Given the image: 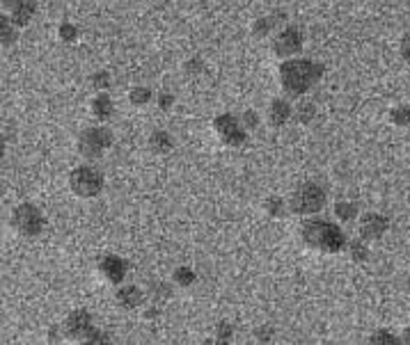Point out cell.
<instances>
[{
	"instance_id": "obj_1",
	"label": "cell",
	"mask_w": 410,
	"mask_h": 345,
	"mask_svg": "<svg viewBox=\"0 0 410 345\" xmlns=\"http://www.w3.org/2000/svg\"><path fill=\"white\" fill-rule=\"evenodd\" d=\"M323 76V65L314 60H287L280 67V83L291 96H301Z\"/></svg>"
},
{
	"instance_id": "obj_2",
	"label": "cell",
	"mask_w": 410,
	"mask_h": 345,
	"mask_svg": "<svg viewBox=\"0 0 410 345\" xmlns=\"http://www.w3.org/2000/svg\"><path fill=\"white\" fill-rule=\"evenodd\" d=\"M301 238L307 247L328 254L342 252L346 245V236L342 233V229L333 222H326V219H310V222H305L301 226Z\"/></svg>"
},
{
	"instance_id": "obj_3",
	"label": "cell",
	"mask_w": 410,
	"mask_h": 345,
	"mask_svg": "<svg viewBox=\"0 0 410 345\" xmlns=\"http://www.w3.org/2000/svg\"><path fill=\"white\" fill-rule=\"evenodd\" d=\"M323 203H326V192H323L317 183H305L291 194L289 208H291V213H296V215H312V213H319L323 208Z\"/></svg>"
},
{
	"instance_id": "obj_4",
	"label": "cell",
	"mask_w": 410,
	"mask_h": 345,
	"mask_svg": "<svg viewBox=\"0 0 410 345\" xmlns=\"http://www.w3.org/2000/svg\"><path fill=\"white\" fill-rule=\"evenodd\" d=\"M12 224L21 236L26 238H35L42 233L44 229V215L35 203H21V206L14 208L12 215Z\"/></svg>"
},
{
	"instance_id": "obj_5",
	"label": "cell",
	"mask_w": 410,
	"mask_h": 345,
	"mask_svg": "<svg viewBox=\"0 0 410 345\" xmlns=\"http://www.w3.org/2000/svg\"><path fill=\"white\" fill-rule=\"evenodd\" d=\"M69 185L78 197H97V194L104 190V176H101L99 169L94 167H76L69 176Z\"/></svg>"
},
{
	"instance_id": "obj_6",
	"label": "cell",
	"mask_w": 410,
	"mask_h": 345,
	"mask_svg": "<svg viewBox=\"0 0 410 345\" xmlns=\"http://www.w3.org/2000/svg\"><path fill=\"white\" fill-rule=\"evenodd\" d=\"M113 144V133L104 126H94L81 133L78 137V151H81L85 158H99L106 149Z\"/></svg>"
},
{
	"instance_id": "obj_7",
	"label": "cell",
	"mask_w": 410,
	"mask_h": 345,
	"mask_svg": "<svg viewBox=\"0 0 410 345\" xmlns=\"http://www.w3.org/2000/svg\"><path fill=\"white\" fill-rule=\"evenodd\" d=\"M62 327V336L65 339H90V336L94 334V327H92V316L88 311L78 309L74 313H69V316L65 318V323L60 325Z\"/></svg>"
},
{
	"instance_id": "obj_8",
	"label": "cell",
	"mask_w": 410,
	"mask_h": 345,
	"mask_svg": "<svg viewBox=\"0 0 410 345\" xmlns=\"http://www.w3.org/2000/svg\"><path fill=\"white\" fill-rule=\"evenodd\" d=\"M214 126L218 131V135L223 137L225 144L241 146L243 142H246V131H243L241 121L236 119L234 115H220L218 119L214 121Z\"/></svg>"
},
{
	"instance_id": "obj_9",
	"label": "cell",
	"mask_w": 410,
	"mask_h": 345,
	"mask_svg": "<svg viewBox=\"0 0 410 345\" xmlns=\"http://www.w3.org/2000/svg\"><path fill=\"white\" fill-rule=\"evenodd\" d=\"M303 51V33L298 28H285L275 37L273 42V53L278 58H291V55Z\"/></svg>"
},
{
	"instance_id": "obj_10",
	"label": "cell",
	"mask_w": 410,
	"mask_h": 345,
	"mask_svg": "<svg viewBox=\"0 0 410 345\" xmlns=\"http://www.w3.org/2000/svg\"><path fill=\"white\" fill-rule=\"evenodd\" d=\"M388 217L378 215V213H367L362 215V222H360V236L365 240H376L381 238L385 231H388Z\"/></svg>"
},
{
	"instance_id": "obj_11",
	"label": "cell",
	"mask_w": 410,
	"mask_h": 345,
	"mask_svg": "<svg viewBox=\"0 0 410 345\" xmlns=\"http://www.w3.org/2000/svg\"><path fill=\"white\" fill-rule=\"evenodd\" d=\"M99 270H101V274H104L108 281L120 284V281L124 279V274H126V263L122 261L120 256H106L104 261H101Z\"/></svg>"
},
{
	"instance_id": "obj_12",
	"label": "cell",
	"mask_w": 410,
	"mask_h": 345,
	"mask_svg": "<svg viewBox=\"0 0 410 345\" xmlns=\"http://www.w3.org/2000/svg\"><path fill=\"white\" fill-rule=\"evenodd\" d=\"M143 302V291L138 286H124L117 291V304L124 309H136Z\"/></svg>"
},
{
	"instance_id": "obj_13",
	"label": "cell",
	"mask_w": 410,
	"mask_h": 345,
	"mask_svg": "<svg viewBox=\"0 0 410 345\" xmlns=\"http://www.w3.org/2000/svg\"><path fill=\"white\" fill-rule=\"evenodd\" d=\"M291 117V106L287 101H273L271 108H268V119H271L273 126H282V124H287V119Z\"/></svg>"
},
{
	"instance_id": "obj_14",
	"label": "cell",
	"mask_w": 410,
	"mask_h": 345,
	"mask_svg": "<svg viewBox=\"0 0 410 345\" xmlns=\"http://www.w3.org/2000/svg\"><path fill=\"white\" fill-rule=\"evenodd\" d=\"M92 112L101 121H106L108 117L113 115V101H110L108 94H99V96L92 101Z\"/></svg>"
},
{
	"instance_id": "obj_15",
	"label": "cell",
	"mask_w": 410,
	"mask_h": 345,
	"mask_svg": "<svg viewBox=\"0 0 410 345\" xmlns=\"http://www.w3.org/2000/svg\"><path fill=\"white\" fill-rule=\"evenodd\" d=\"M33 14H35V5H30V3H17V5H12L14 26H26Z\"/></svg>"
},
{
	"instance_id": "obj_16",
	"label": "cell",
	"mask_w": 410,
	"mask_h": 345,
	"mask_svg": "<svg viewBox=\"0 0 410 345\" xmlns=\"http://www.w3.org/2000/svg\"><path fill=\"white\" fill-rule=\"evenodd\" d=\"M149 144H152L156 153H165L172 149V137H170V133H165V131H154L152 137H149Z\"/></svg>"
},
{
	"instance_id": "obj_17",
	"label": "cell",
	"mask_w": 410,
	"mask_h": 345,
	"mask_svg": "<svg viewBox=\"0 0 410 345\" xmlns=\"http://www.w3.org/2000/svg\"><path fill=\"white\" fill-rule=\"evenodd\" d=\"M282 19V14H278V17H273V14H268V17H262L259 21H255V26H252V30H255L257 37H264L268 33H273L275 28H278V21Z\"/></svg>"
},
{
	"instance_id": "obj_18",
	"label": "cell",
	"mask_w": 410,
	"mask_h": 345,
	"mask_svg": "<svg viewBox=\"0 0 410 345\" xmlns=\"http://www.w3.org/2000/svg\"><path fill=\"white\" fill-rule=\"evenodd\" d=\"M335 215L339 217V219H353L358 215V206L353 201H337V206H335Z\"/></svg>"
},
{
	"instance_id": "obj_19",
	"label": "cell",
	"mask_w": 410,
	"mask_h": 345,
	"mask_svg": "<svg viewBox=\"0 0 410 345\" xmlns=\"http://www.w3.org/2000/svg\"><path fill=\"white\" fill-rule=\"evenodd\" d=\"M367 345H404L401 343L397 336L394 334H390V332H376V334H372L369 336V341H367Z\"/></svg>"
},
{
	"instance_id": "obj_20",
	"label": "cell",
	"mask_w": 410,
	"mask_h": 345,
	"mask_svg": "<svg viewBox=\"0 0 410 345\" xmlns=\"http://www.w3.org/2000/svg\"><path fill=\"white\" fill-rule=\"evenodd\" d=\"M232 334H234V329H232V325H230V323H218V327H216V336H218L216 341H218V343L230 345Z\"/></svg>"
},
{
	"instance_id": "obj_21",
	"label": "cell",
	"mask_w": 410,
	"mask_h": 345,
	"mask_svg": "<svg viewBox=\"0 0 410 345\" xmlns=\"http://www.w3.org/2000/svg\"><path fill=\"white\" fill-rule=\"evenodd\" d=\"M266 210L273 217H282L285 215V201H282V197H271L266 201Z\"/></svg>"
},
{
	"instance_id": "obj_22",
	"label": "cell",
	"mask_w": 410,
	"mask_h": 345,
	"mask_svg": "<svg viewBox=\"0 0 410 345\" xmlns=\"http://www.w3.org/2000/svg\"><path fill=\"white\" fill-rule=\"evenodd\" d=\"M392 121L399 124V126H406V124H410V108H406V106L394 108L392 110Z\"/></svg>"
},
{
	"instance_id": "obj_23",
	"label": "cell",
	"mask_w": 410,
	"mask_h": 345,
	"mask_svg": "<svg viewBox=\"0 0 410 345\" xmlns=\"http://www.w3.org/2000/svg\"><path fill=\"white\" fill-rule=\"evenodd\" d=\"M149 99H152V92L145 90V87H136L131 92V103L133 106H145Z\"/></svg>"
},
{
	"instance_id": "obj_24",
	"label": "cell",
	"mask_w": 410,
	"mask_h": 345,
	"mask_svg": "<svg viewBox=\"0 0 410 345\" xmlns=\"http://www.w3.org/2000/svg\"><path fill=\"white\" fill-rule=\"evenodd\" d=\"M351 256H353V261H365V258H367L365 242H362V240H353L351 242Z\"/></svg>"
},
{
	"instance_id": "obj_25",
	"label": "cell",
	"mask_w": 410,
	"mask_h": 345,
	"mask_svg": "<svg viewBox=\"0 0 410 345\" xmlns=\"http://www.w3.org/2000/svg\"><path fill=\"white\" fill-rule=\"evenodd\" d=\"M175 279L179 281L181 286H191L193 281H195V274H193L191 268H179V270L175 272Z\"/></svg>"
},
{
	"instance_id": "obj_26",
	"label": "cell",
	"mask_w": 410,
	"mask_h": 345,
	"mask_svg": "<svg viewBox=\"0 0 410 345\" xmlns=\"http://www.w3.org/2000/svg\"><path fill=\"white\" fill-rule=\"evenodd\" d=\"M0 30H3V44L10 46L12 39H14V30L10 28V21H7V17H0Z\"/></svg>"
},
{
	"instance_id": "obj_27",
	"label": "cell",
	"mask_w": 410,
	"mask_h": 345,
	"mask_svg": "<svg viewBox=\"0 0 410 345\" xmlns=\"http://www.w3.org/2000/svg\"><path fill=\"white\" fill-rule=\"evenodd\" d=\"M78 345H113V343H110L108 336H104L101 332H94L90 339H85L83 343H78Z\"/></svg>"
},
{
	"instance_id": "obj_28",
	"label": "cell",
	"mask_w": 410,
	"mask_h": 345,
	"mask_svg": "<svg viewBox=\"0 0 410 345\" xmlns=\"http://www.w3.org/2000/svg\"><path fill=\"white\" fill-rule=\"evenodd\" d=\"M314 117V106L312 103H301L298 106V119H301L303 124H307Z\"/></svg>"
},
{
	"instance_id": "obj_29",
	"label": "cell",
	"mask_w": 410,
	"mask_h": 345,
	"mask_svg": "<svg viewBox=\"0 0 410 345\" xmlns=\"http://www.w3.org/2000/svg\"><path fill=\"white\" fill-rule=\"evenodd\" d=\"M60 37L65 39V42H72V39H76V26H72V23H62V26H60Z\"/></svg>"
},
{
	"instance_id": "obj_30",
	"label": "cell",
	"mask_w": 410,
	"mask_h": 345,
	"mask_svg": "<svg viewBox=\"0 0 410 345\" xmlns=\"http://www.w3.org/2000/svg\"><path fill=\"white\" fill-rule=\"evenodd\" d=\"M92 83H94V87H97V90H106L110 85V76L108 74H97L92 78Z\"/></svg>"
},
{
	"instance_id": "obj_31",
	"label": "cell",
	"mask_w": 410,
	"mask_h": 345,
	"mask_svg": "<svg viewBox=\"0 0 410 345\" xmlns=\"http://www.w3.org/2000/svg\"><path fill=\"white\" fill-rule=\"evenodd\" d=\"M243 121H246L243 126H248V128H257L259 126V117L252 112V110H248V112L243 115Z\"/></svg>"
},
{
	"instance_id": "obj_32",
	"label": "cell",
	"mask_w": 410,
	"mask_h": 345,
	"mask_svg": "<svg viewBox=\"0 0 410 345\" xmlns=\"http://www.w3.org/2000/svg\"><path fill=\"white\" fill-rule=\"evenodd\" d=\"M401 55H404V60L410 65V33H406V37L401 39Z\"/></svg>"
},
{
	"instance_id": "obj_33",
	"label": "cell",
	"mask_w": 410,
	"mask_h": 345,
	"mask_svg": "<svg viewBox=\"0 0 410 345\" xmlns=\"http://www.w3.org/2000/svg\"><path fill=\"white\" fill-rule=\"evenodd\" d=\"M188 71H193V74H197V71H202V62H191V65H188Z\"/></svg>"
},
{
	"instance_id": "obj_34",
	"label": "cell",
	"mask_w": 410,
	"mask_h": 345,
	"mask_svg": "<svg viewBox=\"0 0 410 345\" xmlns=\"http://www.w3.org/2000/svg\"><path fill=\"white\" fill-rule=\"evenodd\" d=\"M170 103H172L170 94H161V108H170Z\"/></svg>"
},
{
	"instance_id": "obj_35",
	"label": "cell",
	"mask_w": 410,
	"mask_h": 345,
	"mask_svg": "<svg viewBox=\"0 0 410 345\" xmlns=\"http://www.w3.org/2000/svg\"><path fill=\"white\" fill-rule=\"evenodd\" d=\"M271 336H273V329H262V332H259V339H262V341H268V339H271Z\"/></svg>"
},
{
	"instance_id": "obj_36",
	"label": "cell",
	"mask_w": 410,
	"mask_h": 345,
	"mask_svg": "<svg viewBox=\"0 0 410 345\" xmlns=\"http://www.w3.org/2000/svg\"><path fill=\"white\" fill-rule=\"evenodd\" d=\"M401 343H404V345H410V327L404 332V339H401Z\"/></svg>"
},
{
	"instance_id": "obj_37",
	"label": "cell",
	"mask_w": 410,
	"mask_h": 345,
	"mask_svg": "<svg viewBox=\"0 0 410 345\" xmlns=\"http://www.w3.org/2000/svg\"><path fill=\"white\" fill-rule=\"evenodd\" d=\"M204 345H223V343H218V341H204Z\"/></svg>"
}]
</instances>
